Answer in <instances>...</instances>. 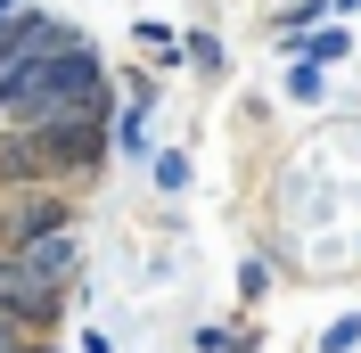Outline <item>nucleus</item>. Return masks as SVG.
<instances>
[{"label": "nucleus", "mask_w": 361, "mask_h": 353, "mask_svg": "<svg viewBox=\"0 0 361 353\" xmlns=\"http://www.w3.org/2000/svg\"><path fill=\"white\" fill-rule=\"evenodd\" d=\"M361 345V312H345V321H329V337H320V353H353Z\"/></svg>", "instance_id": "7"}, {"label": "nucleus", "mask_w": 361, "mask_h": 353, "mask_svg": "<svg viewBox=\"0 0 361 353\" xmlns=\"http://www.w3.org/2000/svg\"><path fill=\"white\" fill-rule=\"evenodd\" d=\"M42 148L58 173H82V164H99V148H107V132H99V115H58V124H42Z\"/></svg>", "instance_id": "3"}, {"label": "nucleus", "mask_w": 361, "mask_h": 353, "mask_svg": "<svg viewBox=\"0 0 361 353\" xmlns=\"http://www.w3.org/2000/svg\"><path fill=\"white\" fill-rule=\"evenodd\" d=\"M288 49L304 58V66H329V58L353 49V33H345V25H320V33H288Z\"/></svg>", "instance_id": "5"}, {"label": "nucleus", "mask_w": 361, "mask_h": 353, "mask_svg": "<svg viewBox=\"0 0 361 353\" xmlns=\"http://www.w3.org/2000/svg\"><path fill=\"white\" fill-rule=\"evenodd\" d=\"M288 90H295V99H320V66H304V58H295V74H288Z\"/></svg>", "instance_id": "9"}, {"label": "nucleus", "mask_w": 361, "mask_h": 353, "mask_svg": "<svg viewBox=\"0 0 361 353\" xmlns=\"http://www.w3.org/2000/svg\"><path fill=\"white\" fill-rule=\"evenodd\" d=\"M58 164H49V148H42V132L33 124H8L0 132V189H33V181H49Z\"/></svg>", "instance_id": "4"}, {"label": "nucleus", "mask_w": 361, "mask_h": 353, "mask_svg": "<svg viewBox=\"0 0 361 353\" xmlns=\"http://www.w3.org/2000/svg\"><path fill=\"white\" fill-rule=\"evenodd\" d=\"M8 353H49V345H8Z\"/></svg>", "instance_id": "11"}, {"label": "nucleus", "mask_w": 361, "mask_h": 353, "mask_svg": "<svg viewBox=\"0 0 361 353\" xmlns=\"http://www.w3.org/2000/svg\"><path fill=\"white\" fill-rule=\"evenodd\" d=\"M58 287H66V280H49L33 255L0 246V312H17V321H49V312H58Z\"/></svg>", "instance_id": "2"}, {"label": "nucleus", "mask_w": 361, "mask_h": 353, "mask_svg": "<svg viewBox=\"0 0 361 353\" xmlns=\"http://www.w3.org/2000/svg\"><path fill=\"white\" fill-rule=\"evenodd\" d=\"M148 164H157V189H189V156L180 148H157Z\"/></svg>", "instance_id": "6"}, {"label": "nucleus", "mask_w": 361, "mask_h": 353, "mask_svg": "<svg viewBox=\"0 0 361 353\" xmlns=\"http://www.w3.org/2000/svg\"><path fill=\"white\" fill-rule=\"evenodd\" d=\"M140 49H148L157 66H173V58H180V42H173V33H164V25H140Z\"/></svg>", "instance_id": "8"}, {"label": "nucleus", "mask_w": 361, "mask_h": 353, "mask_svg": "<svg viewBox=\"0 0 361 353\" xmlns=\"http://www.w3.org/2000/svg\"><path fill=\"white\" fill-rule=\"evenodd\" d=\"M0 17H8V0H0Z\"/></svg>", "instance_id": "12"}, {"label": "nucleus", "mask_w": 361, "mask_h": 353, "mask_svg": "<svg viewBox=\"0 0 361 353\" xmlns=\"http://www.w3.org/2000/svg\"><path fill=\"white\" fill-rule=\"evenodd\" d=\"M353 8H361V0H337V17H353Z\"/></svg>", "instance_id": "10"}, {"label": "nucleus", "mask_w": 361, "mask_h": 353, "mask_svg": "<svg viewBox=\"0 0 361 353\" xmlns=\"http://www.w3.org/2000/svg\"><path fill=\"white\" fill-rule=\"evenodd\" d=\"M99 83H107V66H99L82 42H66V49H49V58H25V66L0 74V115L42 132L58 115H82L90 99H99Z\"/></svg>", "instance_id": "1"}]
</instances>
